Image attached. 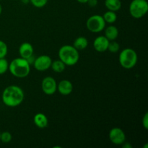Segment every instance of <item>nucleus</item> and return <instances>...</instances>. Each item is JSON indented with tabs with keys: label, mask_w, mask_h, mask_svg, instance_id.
I'll return each mask as SVG.
<instances>
[{
	"label": "nucleus",
	"mask_w": 148,
	"mask_h": 148,
	"mask_svg": "<svg viewBox=\"0 0 148 148\" xmlns=\"http://www.w3.org/2000/svg\"><path fill=\"white\" fill-rule=\"evenodd\" d=\"M3 103L8 107H16L24 100V92L17 85H10L4 90L1 96Z\"/></svg>",
	"instance_id": "obj_1"
},
{
	"label": "nucleus",
	"mask_w": 148,
	"mask_h": 148,
	"mask_svg": "<svg viewBox=\"0 0 148 148\" xmlns=\"http://www.w3.org/2000/svg\"><path fill=\"white\" fill-rule=\"evenodd\" d=\"M10 72L13 76L18 78H24L30 72V64L24 58H16L9 64Z\"/></svg>",
	"instance_id": "obj_2"
},
{
	"label": "nucleus",
	"mask_w": 148,
	"mask_h": 148,
	"mask_svg": "<svg viewBox=\"0 0 148 148\" xmlns=\"http://www.w3.org/2000/svg\"><path fill=\"white\" fill-rule=\"evenodd\" d=\"M59 57L66 66H74L79 59V51L73 46L64 45L59 50Z\"/></svg>",
	"instance_id": "obj_3"
},
{
	"label": "nucleus",
	"mask_w": 148,
	"mask_h": 148,
	"mask_svg": "<svg viewBox=\"0 0 148 148\" xmlns=\"http://www.w3.org/2000/svg\"><path fill=\"white\" fill-rule=\"evenodd\" d=\"M119 63L123 68L126 69H131L137 64V53L134 49L127 48L121 51L119 54Z\"/></svg>",
	"instance_id": "obj_4"
},
{
	"label": "nucleus",
	"mask_w": 148,
	"mask_h": 148,
	"mask_svg": "<svg viewBox=\"0 0 148 148\" xmlns=\"http://www.w3.org/2000/svg\"><path fill=\"white\" fill-rule=\"evenodd\" d=\"M129 10L134 18H141L148 12V3L146 0H132Z\"/></svg>",
	"instance_id": "obj_5"
},
{
	"label": "nucleus",
	"mask_w": 148,
	"mask_h": 148,
	"mask_svg": "<svg viewBox=\"0 0 148 148\" xmlns=\"http://www.w3.org/2000/svg\"><path fill=\"white\" fill-rule=\"evenodd\" d=\"M106 22L103 16L94 14L90 16L86 22L87 28L92 33H100L106 27Z\"/></svg>",
	"instance_id": "obj_6"
},
{
	"label": "nucleus",
	"mask_w": 148,
	"mask_h": 148,
	"mask_svg": "<svg viewBox=\"0 0 148 148\" xmlns=\"http://www.w3.org/2000/svg\"><path fill=\"white\" fill-rule=\"evenodd\" d=\"M109 139L111 143L116 145H123L126 141V134L119 127H114L109 132Z\"/></svg>",
	"instance_id": "obj_7"
},
{
	"label": "nucleus",
	"mask_w": 148,
	"mask_h": 148,
	"mask_svg": "<svg viewBox=\"0 0 148 148\" xmlns=\"http://www.w3.org/2000/svg\"><path fill=\"white\" fill-rule=\"evenodd\" d=\"M41 88L43 92L46 95H53L57 90V83L52 77H46L42 80Z\"/></svg>",
	"instance_id": "obj_8"
},
{
	"label": "nucleus",
	"mask_w": 148,
	"mask_h": 148,
	"mask_svg": "<svg viewBox=\"0 0 148 148\" xmlns=\"http://www.w3.org/2000/svg\"><path fill=\"white\" fill-rule=\"evenodd\" d=\"M52 60L48 55H41L36 58L33 62V66L35 69L40 72L46 71L51 67Z\"/></svg>",
	"instance_id": "obj_9"
},
{
	"label": "nucleus",
	"mask_w": 148,
	"mask_h": 148,
	"mask_svg": "<svg viewBox=\"0 0 148 148\" xmlns=\"http://www.w3.org/2000/svg\"><path fill=\"white\" fill-rule=\"evenodd\" d=\"M109 42L105 36H98L93 41V47L98 52H105L108 50Z\"/></svg>",
	"instance_id": "obj_10"
},
{
	"label": "nucleus",
	"mask_w": 148,
	"mask_h": 148,
	"mask_svg": "<svg viewBox=\"0 0 148 148\" xmlns=\"http://www.w3.org/2000/svg\"><path fill=\"white\" fill-rule=\"evenodd\" d=\"M57 90L62 95H68L72 93L73 90V85L69 80L63 79L57 85Z\"/></svg>",
	"instance_id": "obj_11"
},
{
	"label": "nucleus",
	"mask_w": 148,
	"mask_h": 148,
	"mask_svg": "<svg viewBox=\"0 0 148 148\" xmlns=\"http://www.w3.org/2000/svg\"><path fill=\"white\" fill-rule=\"evenodd\" d=\"M19 53L20 57L27 59L33 55V47L30 43L25 42L20 45L19 48Z\"/></svg>",
	"instance_id": "obj_12"
},
{
	"label": "nucleus",
	"mask_w": 148,
	"mask_h": 148,
	"mask_svg": "<svg viewBox=\"0 0 148 148\" xmlns=\"http://www.w3.org/2000/svg\"><path fill=\"white\" fill-rule=\"evenodd\" d=\"M33 121H34V124H36V127L40 129L46 128L49 124V121H48L46 116L42 113L36 114L33 118Z\"/></svg>",
	"instance_id": "obj_13"
},
{
	"label": "nucleus",
	"mask_w": 148,
	"mask_h": 148,
	"mask_svg": "<svg viewBox=\"0 0 148 148\" xmlns=\"http://www.w3.org/2000/svg\"><path fill=\"white\" fill-rule=\"evenodd\" d=\"M105 36L109 41L115 40L119 36V30L116 26L110 25L106 29Z\"/></svg>",
	"instance_id": "obj_14"
},
{
	"label": "nucleus",
	"mask_w": 148,
	"mask_h": 148,
	"mask_svg": "<svg viewBox=\"0 0 148 148\" xmlns=\"http://www.w3.org/2000/svg\"><path fill=\"white\" fill-rule=\"evenodd\" d=\"M88 45V39L83 36H79V37L77 38L75 40L73 43V46L77 49V51H82L84 50L87 48Z\"/></svg>",
	"instance_id": "obj_15"
},
{
	"label": "nucleus",
	"mask_w": 148,
	"mask_h": 148,
	"mask_svg": "<svg viewBox=\"0 0 148 148\" xmlns=\"http://www.w3.org/2000/svg\"><path fill=\"white\" fill-rule=\"evenodd\" d=\"M105 6L108 10L117 12L121 9V2L120 0H105Z\"/></svg>",
	"instance_id": "obj_16"
},
{
	"label": "nucleus",
	"mask_w": 148,
	"mask_h": 148,
	"mask_svg": "<svg viewBox=\"0 0 148 148\" xmlns=\"http://www.w3.org/2000/svg\"><path fill=\"white\" fill-rule=\"evenodd\" d=\"M51 67L56 73H62V72L64 71L66 65L63 62L59 59V60H55L52 62Z\"/></svg>",
	"instance_id": "obj_17"
},
{
	"label": "nucleus",
	"mask_w": 148,
	"mask_h": 148,
	"mask_svg": "<svg viewBox=\"0 0 148 148\" xmlns=\"http://www.w3.org/2000/svg\"><path fill=\"white\" fill-rule=\"evenodd\" d=\"M103 17L106 23H110V24L115 23L117 20V15L116 14V12L111 11V10L106 12L103 15Z\"/></svg>",
	"instance_id": "obj_18"
},
{
	"label": "nucleus",
	"mask_w": 148,
	"mask_h": 148,
	"mask_svg": "<svg viewBox=\"0 0 148 148\" xmlns=\"http://www.w3.org/2000/svg\"><path fill=\"white\" fill-rule=\"evenodd\" d=\"M9 69V62L5 58L0 59V75H4Z\"/></svg>",
	"instance_id": "obj_19"
},
{
	"label": "nucleus",
	"mask_w": 148,
	"mask_h": 148,
	"mask_svg": "<svg viewBox=\"0 0 148 148\" xmlns=\"http://www.w3.org/2000/svg\"><path fill=\"white\" fill-rule=\"evenodd\" d=\"M120 46L119 43H117L115 40H111L109 42V44L108 46V50L111 53H116L119 51Z\"/></svg>",
	"instance_id": "obj_20"
},
{
	"label": "nucleus",
	"mask_w": 148,
	"mask_h": 148,
	"mask_svg": "<svg viewBox=\"0 0 148 148\" xmlns=\"http://www.w3.org/2000/svg\"><path fill=\"white\" fill-rule=\"evenodd\" d=\"M12 138V134L9 132H4L1 133L0 141L2 142L3 143H9L11 142Z\"/></svg>",
	"instance_id": "obj_21"
},
{
	"label": "nucleus",
	"mask_w": 148,
	"mask_h": 148,
	"mask_svg": "<svg viewBox=\"0 0 148 148\" xmlns=\"http://www.w3.org/2000/svg\"><path fill=\"white\" fill-rule=\"evenodd\" d=\"M8 52V48L5 42L0 40V59L4 58Z\"/></svg>",
	"instance_id": "obj_22"
},
{
	"label": "nucleus",
	"mask_w": 148,
	"mask_h": 148,
	"mask_svg": "<svg viewBox=\"0 0 148 148\" xmlns=\"http://www.w3.org/2000/svg\"><path fill=\"white\" fill-rule=\"evenodd\" d=\"M34 7L37 8H42L46 5L48 0H29Z\"/></svg>",
	"instance_id": "obj_23"
},
{
	"label": "nucleus",
	"mask_w": 148,
	"mask_h": 148,
	"mask_svg": "<svg viewBox=\"0 0 148 148\" xmlns=\"http://www.w3.org/2000/svg\"><path fill=\"white\" fill-rule=\"evenodd\" d=\"M143 126L145 130L148 129V113L146 112L143 118Z\"/></svg>",
	"instance_id": "obj_24"
},
{
	"label": "nucleus",
	"mask_w": 148,
	"mask_h": 148,
	"mask_svg": "<svg viewBox=\"0 0 148 148\" xmlns=\"http://www.w3.org/2000/svg\"><path fill=\"white\" fill-rule=\"evenodd\" d=\"M88 4V5L90 6V7H95V6L97 5V3H98V1L97 0H88V2H87Z\"/></svg>",
	"instance_id": "obj_25"
},
{
	"label": "nucleus",
	"mask_w": 148,
	"mask_h": 148,
	"mask_svg": "<svg viewBox=\"0 0 148 148\" xmlns=\"http://www.w3.org/2000/svg\"><path fill=\"white\" fill-rule=\"evenodd\" d=\"M77 1L79 3H81V4H86L88 0H77Z\"/></svg>",
	"instance_id": "obj_26"
},
{
	"label": "nucleus",
	"mask_w": 148,
	"mask_h": 148,
	"mask_svg": "<svg viewBox=\"0 0 148 148\" xmlns=\"http://www.w3.org/2000/svg\"><path fill=\"white\" fill-rule=\"evenodd\" d=\"M1 12H2V7H1V5L0 4V15H1Z\"/></svg>",
	"instance_id": "obj_27"
},
{
	"label": "nucleus",
	"mask_w": 148,
	"mask_h": 148,
	"mask_svg": "<svg viewBox=\"0 0 148 148\" xmlns=\"http://www.w3.org/2000/svg\"><path fill=\"white\" fill-rule=\"evenodd\" d=\"M0 136H1V132H0Z\"/></svg>",
	"instance_id": "obj_28"
}]
</instances>
